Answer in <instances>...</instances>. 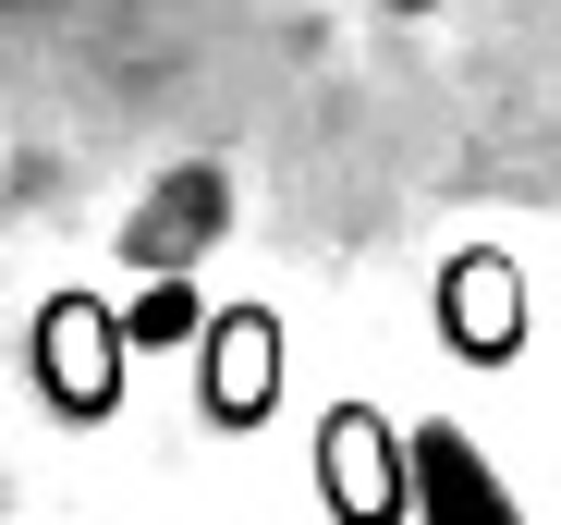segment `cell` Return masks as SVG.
I'll return each instance as SVG.
<instances>
[{"instance_id": "obj_1", "label": "cell", "mask_w": 561, "mask_h": 525, "mask_svg": "<svg viewBox=\"0 0 561 525\" xmlns=\"http://www.w3.org/2000/svg\"><path fill=\"white\" fill-rule=\"evenodd\" d=\"M403 465H415V513H427V525H525L513 489H501V465L463 441V427H415Z\"/></svg>"}]
</instances>
